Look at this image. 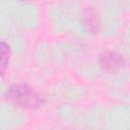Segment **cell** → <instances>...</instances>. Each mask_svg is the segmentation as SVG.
I'll return each mask as SVG.
<instances>
[{"instance_id":"6da1fadb","label":"cell","mask_w":130,"mask_h":130,"mask_svg":"<svg viewBox=\"0 0 130 130\" xmlns=\"http://www.w3.org/2000/svg\"><path fill=\"white\" fill-rule=\"evenodd\" d=\"M6 99L13 105L24 109H37L44 104L41 93L25 83L13 84L6 91Z\"/></svg>"},{"instance_id":"7a4b0ae2","label":"cell","mask_w":130,"mask_h":130,"mask_svg":"<svg viewBox=\"0 0 130 130\" xmlns=\"http://www.w3.org/2000/svg\"><path fill=\"white\" fill-rule=\"evenodd\" d=\"M100 65L106 71H115L125 65V59L117 52H105L100 58Z\"/></svg>"},{"instance_id":"3957f363","label":"cell","mask_w":130,"mask_h":130,"mask_svg":"<svg viewBox=\"0 0 130 130\" xmlns=\"http://www.w3.org/2000/svg\"><path fill=\"white\" fill-rule=\"evenodd\" d=\"M83 23L84 26L89 30V31H96L99 28V20L96 17V14L93 13L90 10H87L83 16Z\"/></svg>"},{"instance_id":"277c9868","label":"cell","mask_w":130,"mask_h":130,"mask_svg":"<svg viewBox=\"0 0 130 130\" xmlns=\"http://www.w3.org/2000/svg\"><path fill=\"white\" fill-rule=\"evenodd\" d=\"M9 58H10V48L5 42H2L1 43V75L2 76L4 75L7 65L9 63Z\"/></svg>"}]
</instances>
